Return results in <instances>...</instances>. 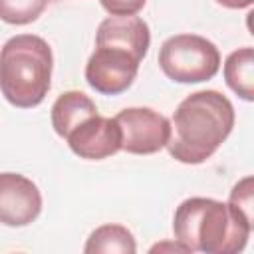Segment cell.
<instances>
[{
    "mask_svg": "<svg viewBox=\"0 0 254 254\" xmlns=\"http://www.w3.org/2000/svg\"><path fill=\"white\" fill-rule=\"evenodd\" d=\"M234 107L216 89H200L187 95L171 117L169 155L185 165H200L210 159L234 127Z\"/></svg>",
    "mask_w": 254,
    "mask_h": 254,
    "instance_id": "6da1fadb",
    "label": "cell"
},
{
    "mask_svg": "<svg viewBox=\"0 0 254 254\" xmlns=\"http://www.w3.org/2000/svg\"><path fill=\"white\" fill-rule=\"evenodd\" d=\"M252 228L234 218L226 202L208 196L185 198L173 216V234L187 252L234 254L244 250Z\"/></svg>",
    "mask_w": 254,
    "mask_h": 254,
    "instance_id": "7a4b0ae2",
    "label": "cell"
},
{
    "mask_svg": "<svg viewBox=\"0 0 254 254\" xmlns=\"http://www.w3.org/2000/svg\"><path fill=\"white\" fill-rule=\"evenodd\" d=\"M50 44L34 34H18L0 48V91L20 109L40 105L52 85Z\"/></svg>",
    "mask_w": 254,
    "mask_h": 254,
    "instance_id": "3957f363",
    "label": "cell"
},
{
    "mask_svg": "<svg viewBox=\"0 0 254 254\" xmlns=\"http://www.w3.org/2000/svg\"><path fill=\"white\" fill-rule=\"evenodd\" d=\"M157 62L169 79L177 83H200L218 73L220 52L204 36L177 34L161 44Z\"/></svg>",
    "mask_w": 254,
    "mask_h": 254,
    "instance_id": "277c9868",
    "label": "cell"
},
{
    "mask_svg": "<svg viewBox=\"0 0 254 254\" xmlns=\"http://www.w3.org/2000/svg\"><path fill=\"white\" fill-rule=\"evenodd\" d=\"M141 62L127 48L95 42V50L85 64V81L101 95H119L133 85Z\"/></svg>",
    "mask_w": 254,
    "mask_h": 254,
    "instance_id": "5b68a950",
    "label": "cell"
},
{
    "mask_svg": "<svg viewBox=\"0 0 254 254\" xmlns=\"http://www.w3.org/2000/svg\"><path fill=\"white\" fill-rule=\"evenodd\" d=\"M121 131V149L131 155L161 151L171 135V121L151 107H127L115 115Z\"/></svg>",
    "mask_w": 254,
    "mask_h": 254,
    "instance_id": "8992f818",
    "label": "cell"
},
{
    "mask_svg": "<svg viewBox=\"0 0 254 254\" xmlns=\"http://www.w3.org/2000/svg\"><path fill=\"white\" fill-rule=\"evenodd\" d=\"M42 212V192L20 173H0V224L28 226Z\"/></svg>",
    "mask_w": 254,
    "mask_h": 254,
    "instance_id": "52a82bcc",
    "label": "cell"
},
{
    "mask_svg": "<svg viewBox=\"0 0 254 254\" xmlns=\"http://www.w3.org/2000/svg\"><path fill=\"white\" fill-rule=\"evenodd\" d=\"M69 149L87 161H101L121 151V131L115 117L93 115L79 123L67 137Z\"/></svg>",
    "mask_w": 254,
    "mask_h": 254,
    "instance_id": "ba28073f",
    "label": "cell"
},
{
    "mask_svg": "<svg viewBox=\"0 0 254 254\" xmlns=\"http://www.w3.org/2000/svg\"><path fill=\"white\" fill-rule=\"evenodd\" d=\"M95 42L127 48L143 60L151 46L149 24L139 16H109L97 26Z\"/></svg>",
    "mask_w": 254,
    "mask_h": 254,
    "instance_id": "9c48e42d",
    "label": "cell"
},
{
    "mask_svg": "<svg viewBox=\"0 0 254 254\" xmlns=\"http://www.w3.org/2000/svg\"><path fill=\"white\" fill-rule=\"evenodd\" d=\"M97 115V107L93 103V99L81 91H64L52 105V127L54 131L65 139L79 123H83L85 119Z\"/></svg>",
    "mask_w": 254,
    "mask_h": 254,
    "instance_id": "30bf717a",
    "label": "cell"
},
{
    "mask_svg": "<svg viewBox=\"0 0 254 254\" xmlns=\"http://www.w3.org/2000/svg\"><path fill=\"white\" fill-rule=\"evenodd\" d=\"M224 81L244 101L254 99V50L238 48L224 60Z\"/></svg>",
    "mask_w": 254,
    "mask_h": 254,
    "instance_id": "8fae6325",
    "label": "cell"
},
{
    "mask_svg": "<svg viewBox=\"0 0 254 254\" xmlns=\"http://www.w3.org/2000/svg\"><path fill=\"white\" fill-rule=\"evenodd\" d=\"M83 252L85 254H113V252L135 254L137 244H135L131 230H127L125 226L103 224V226H97L89 234V238L83 246Z\"/></svg>",
    "mask_w": 254,
    "mask_h": 254,
    "instance_id": "7c38bea8",
    "label": "cell"
},
{
    "mask_svg": "<svg viewBox=\"0 0 254 254\" xmlns=\"http://www.w3.org/2000/svg\"><path fill=\"white\" fill-rule=\"evenodd\" d=\"M226 206L234 218L254 228V179L252 177H244L232 187Z\"/></svg>",
    "mask_w": 254,
    "mask_h": 254,
    "instance_id": "4fadbf2b",
    "label": "cell"
},
{
    "mask_svg": "<svg viewBox=\"0 0 254 254\" xmlns=\"http://www.w3.org/2000/svg\"><path fill=\"white\" fill-rule=\"evenodd\" d=\"M50 0H0V20L14 26H24L42 16Z\"/></svg>",
    "mask_w": 254,
    "mask_h": 254,
    "instance_id": "5bb4252c",
    "label": "cell"
},
{
    "mask_svg": "<svg viewBox=\"0 0 254 254\" xmlns=\"http://www.w3.org/2000/svg\"><path fill=\"white\" fill-rule=\"evenodd\" d=\"M111 16H135L147 0H99Z\"/></svg>",
    "mask_w": 254,
    "mask_h": 254,
    "instance_id": "9a60e30c",
    "label": "cell"
},
{
    "mask_svg": "<svg viewBox=\"0 0 254 254\" xmlns=\"http://www.w3.org/2000/svg\"><path fill=\"white\" fill-rule=\"evenodd\" d=\"M220 6L224 8H230V10H240V8H248L252 6L254 0H216Z\"/></svg>",
    "mask_w": 254,
    "mask_h": 254,
    "instance_id": "2e32d148",
    "label": "cell"
}]
</instances>
